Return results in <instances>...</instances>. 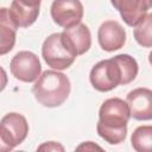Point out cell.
I'll return each mask as SVG.
<instances>
[{
    "label": "cell",
    "mask_w": 152,
    "mask_h": 152,
    "mask_svg": "<svg viewBox=\"0 0 152 152\" xmlns=\"http://www.w3.org/2000/svg\"><path fill=\"white\" fill-rule=\"evenodd\" d=\"M138 70V63L132 56L120 53L96 63L90 70L89 81L96 90L106 93L134 81Z\"/></svg>",
    "instance_id": "6da1fadb"
},
{
    "label": "cell",
    "mask_w": 152,
    "mask_h": 152,
    "mask_svg": "<svg viewBox=\"0 0 152 152\" xmlns=\"http://www.w3.org/2000/svg\"><path fill=\"white\" fill-rule=\"evenodd\" d=\"M131 118L126 101L120 97L106 100L99 109L97 134L108 144H121L127 135V124Z\"/></svg>",
    "instance_id": "7a4b0ae2"
},
{
    "label": "cell",
    "mask_w": 152,
    "mask_h": 152,
    "mask_svg": "<svg viewBox=\"0 0 152 152\" xmlns=\"http://www.w3.org/2000/svg\"><path fill=\"white\" fill-rule=\"evenodd\" d=\"M70 80L58 70H45L36 80L32 88L34 99L44 107H59L69 97Z\"/></svg>",
    "instance_id": "3957f363"
},
{
    "label": "cell",
    "mask_w": 152,
    "mask_h": 152,
    "mask_svg": "<svg viewBox=\"0 0 152 152\" xmlns=\"http://www.w3.org/2000/svg\"><path fill=\"white\" fill-rule=\"evenodd\" d=\"M42 56L53 70H65L76 59L77 53L70 46L63 32L50 34L42 45Z\"/></svg>",
    "instance_id": "277c9868"
},
{
    "label": "cell",
    "mask_w": 152,
    "mask_h": 152,
    "mask_svg": "<svg viewBox=\"0 0 152 152\" xmlns=\"http://www.w3.org/2000/svg\"><path fill=\"white\" fill-rule=\"evenodd\" d=\"M11 74L19 81L31 83L34 82L42 71L38 56L31 51H19L11 61Z\"/></svg>",
    "instance_id": "5b68a950"
},
{
    "label": "cell",
    "mask_w": 152,
    "mask_h": 152,
    "mask_svg": "<svg viewBox=\"0 0 152 152\" xmlns=\"http://www.w3.org/2000/svg\"><path fill=\"white\" fill-rule=\"evenodd\" d=\"M28 124L24 115L12 112L7 113L0 120V134L5 142L14 148L20 145L27 137Z\"/></svg>",
    "instance_id": "8992f818"
},
{
    "label": "cell",
    "mask_w": 152,
    "mask_h": 152,
    "mask_svg": "<svg viewBox=\"0 0 152 152\" xmlns=\"http://www.w3.org/2000/svg\"><path fill=\"white\" fill-rule=\"evenodd\" d=\"M50 12L52 20L58 26L68 28L81 23L84 8L80 0H53Z\"/></svg>",
    "instance_id": "52a82bcc"
},
{
    "label": "cell",
    "mask_w": 152,
    "mask_h": 152,
    "mask_svg": "<svg viewBox=\"0 0 152 152\" xmlns=\"http://www.w3.org/2000/svg\"><path fill=\"white\" fill-rule=\"evenodd\" d=\"M126 102L133 119L147 121L152 119V91L148 88H135L127 94Z\"/></svg>",
    "instance_id": "ba28073f"
},
{
    "label": "cell",
    "mask_w": 152,
    "mask_h": 152,
    "mask_svg": "<svg viewBox=\"0 0 152 152\" xmlns=\"http://www.w3.org/2000/svg\"><path fill=\"white\" fill-rule=\"evenodd\" d=\"M97 39L100 46L104 51L113 52L125 45L126 31L120 23L115 20H106L99 27Z\"/></svg>",
    "instance_id": "9c48e42d"
},
{
    "label": "cell",
    "mask_w": 152,
    "mask_h": 152,
    "mask_svg": "<svg viewBox=\"0 0 152 152\" xmlns=\"http://www.w3.org/2000/svg\"><path fill=\"white\" fill-rule=\"evenodd\" d=\"M110 4L120 13L128 26H135L152 6V0H110Z\"/></svg>",
    "instance_id": "30bf717a"
},
{
    "label": "cell",
    "mask_w": 152,
    "mask_h": 152,
    "mask_svg": "<svg viewBox=\"0 0 152 152\" xmlns=\"http://www.w3.org/2000/svg\"><path fill=\"white\" fill-rule=\"evenodd\" d=\"M63 34L69 42L70 46L75 50L77 56L86 53L91 45V34L88 26L83 23H78L71 27L64 28Z\"/></svg>",
    "instance_id": "8fae6325"
},
{
    "label": "cell",
    "mask_w": 152,
    "mask_h": 152,
    "mask_svg": "<svg viewBox=\"0 0 152 152\" xmlns=\"http://www.w3.org/2000/svg\"><path fill=\"white\" fill-rule=\"evenodd\" d=\"M17 25L10 17L8 8H0V56L8 53L15 44Z\"/></svg>",
    "instance_id": "7c38bea8"
},
{
    "label": "cell",
    "mask_w": 152,
    "mask_h": 152,
    "mask_svg": "<svg viewBox=\"0 0 152 152\" xmlns=\"http://www.w3.org/2000/svg\"><path fill=\"white\" fill-rule=\"evenodd\" d=\"M40 7H30L21 4L19 0H13L8 8V13L17 27L31 26L39 15Z\"/></svg>",
    "instance_id": "4fadbf2b"
},
{
    "label": "cell",
    "mask_w": 152,
    "mask_h": 152,
    "mask_svg": "<svg viewBox=\"0 0 152 152\" xmlns=\"http://www.w3.org/2000/svg\"><path fill=\"white\" fill-rule=\"evenodd\" d=\"M132 147L138 152H150L152 147V126H139L131 137Z\"/></svg>",
    "instance_id": "5bb4252c"
},
{
    "label": "cell",
    "mask_w": 152,
    "mask_h": 152,
    "mask_svg": "<svg viewBox=\"0 0 152 152\" xmlns=\"http://www.w3.org/2000/svg\"><path fill=\"white\" fill-rule=\"evenodd\" d=\"M133 34L137 40V43L144 48H151L152 46V14L147 13L135 26H133Z\"/></svg>",
    "instance_id": "9a60e30c"
},
{
    "label": "cell",
    "mask_w": 152,
    "mask_h": 152,
    "mask_svg": "<svg viewBox=\"0 0 152 152\" xmlns=\"http://www.w3.org/2000/svg\"><path fill=\"white\" fill-rule=\"evenodd\" d=\"M37 151H52V152H64V147L56 141H46L37 147Z\"/></svg>",
    "instance_id": "2e32d148"
},
{
    "label": "cell",
    "mask_w": 152,
    "mask_h": 152,
    "mask_svg": "<svg viewBox=\"0 0 152 152\" xmlns=\"http://www.w3.org/2000/svg\"><path fill=\"white\" fill-rule=\"evenodd\" d=\"M95 150H102V147L94 144L93 141H86L76 147V151H95Z\"/></svg>",
    "instance_id": "e0dca14e"
},
{
    "label": "cell",
    "mask_w": 152,
    "mask_h": 152,
    "mask_svg": "<svg viewBox=\"0 0 152 152\" xmlns=\"http://www.w3.org/2000/svg\"><path fill=\"white\" fill-rule=\"evenodd\" d=\"M7 82H8L7 74H6L5 69H4L2 66H0V91H2V90L6 88Z\"/></svg>",
    "instance_id": "ac0fdd59"
},
{
    "label": "cell",
    "mask_w": 152,
    "mask_h": 152,
    "mask_svg": "<svg viewBox=\"0 0 152 152\" xmlns=\"http://www.w3.org/2000/svg\"><path fill=\"white\" fill-rule=\"evenodd\" d=\"M19 1L30 7H40V2H42V0H19Z\"/></svg>",
    "instance_id": "d6986e66"
},
{
    "label": "cell",
    "mask_w": 152,
    "mask_h": 152,
    "mask_svg": "<svg viewBox=\"0 0 152 152\" xmlns=\"http://www.w3.org/2000/svg\"><path fill=\"white\" fill-rule=\"evenodd\" d=\"M12 150H13V148L10 147V146L5 142L4 138H2L1 134H0V152H10V151H12Z\"/></svg>",
    "instance_id": "ffe728a7"
}]
</instances>
